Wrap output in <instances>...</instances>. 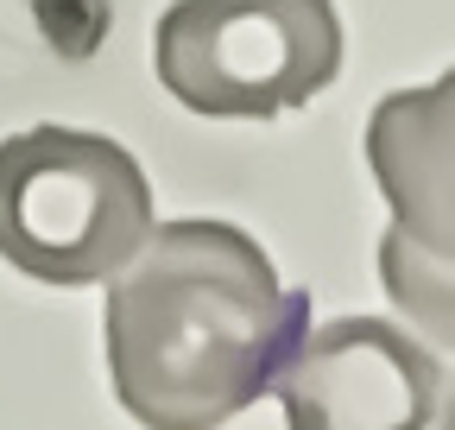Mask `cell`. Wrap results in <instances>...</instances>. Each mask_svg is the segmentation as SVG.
Returning <instances> with one entry per match:
<instances>
[{
	"instance_id": "6",
	"label": "cell",
	"mask_w": 455,
	"mask_h": 430,
	"mask_svg": "<svg viewBox=\"0 0 455 430\" xmlns=\"http://www.w3.org/2000/svg\"><path fill=\"white\" fill-rule=\"evenodd\" d=\"M436 424H443V430H455V386L443 393V411H436Z\"/></svg>"
},
{
	"instance_id": "3",
	"label": "cell",
	"mask_w": 455,
	"mask_h": 430,
	"mask_svg": "<svg viewBox=\"0 0 455 430\" xmlns=\"http://www.w3.org/2000/svg\"><path fill=\"white\" fill-rule=\"evenodd\" d=\"M152 64L190 115L272 121L335 83L341 20L335 0H171Z\"/></svg>"
},
{
	"instance_id": "2",
	"label": "cell",
	"mask_w": 455,
	"mask_h": 430,
	"mask_svg": "<svg viewBox=\"0 0 455 430\" xmlns=\"http://www.w3.org/2000/svg\"><path fill=\"white\" fill-rule=\"evenodd\" d=\"M152 241L140 158L83 127H26L0 146V259L38 285H108Z\"/></svg>"
},
{
	"instance_id": "5",
	"label": "cell",
	"mask_w": 455,
	"mask_h": 430,
	"mask_svg": "<svg viewBox=\"0 0 455 430\" xmlns=\"http://www.w3.org/2000/svg\"><path fill=\"white\" fill-rule=\"evenodd\" d=\"M291 430H430L443 411V367L386 316H335L278 367Z\"/></svg>"
},
{
	"instance_id": "1",
	"label": "cell",
	"mask_w": 455,
	"mask_h": 430,
	"mask_svg": "<svg viewBox=\"0 0 455 430\" xmlns=\"http://www.w3.org/2000/svg\"><path fill=\"white\" fill-rule=\"evenodd\" d=\"M310 336V298L278 285L235 222H158L108 279L101 342L121 411L146 430H221Z\"/></svg>"
},
{
	"instance_id": "4",
	"label": "cell",
	"mask_w": 455,
	"mask_h": 430,
	"mask_svg": "<svg viewBox=\"0 0 455 430\" xmlns=\"http://www.w3.org/2000/svg\"><path fill=\"white\" fill-rule=\"evenodd\" d=\"M367 171L392 209L379 285L424 348L455 354V70L379 95L367 115Z\"/></svg>"
}]
</instances>
